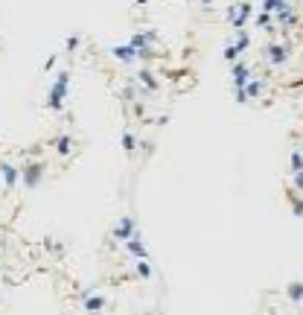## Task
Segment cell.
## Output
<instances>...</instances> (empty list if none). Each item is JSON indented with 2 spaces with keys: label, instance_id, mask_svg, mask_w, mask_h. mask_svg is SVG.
I'll return each instance as SVG.
<instances>
[{
  "label": "cell",
  "instance_id": "cell-1",
  "mask_svg": "<svg viewBox=\"0 0 303 315\" xmlns=\"http://www.w3.org/2000/svg\"><path fill=\"white\" fill-rule=\"evenodd\" d=\"M67 82H70V73H67V70H62L59 76H55V85L50 88V99H47V108H50V111H62V108H64Z\"/></svg>",
  "mask_w": 303,
  "mask_h": 315
},
{
  "label": "cell",
  "instance_id": "cell-2",
  "mask_svg": "<svg viewBox=\"0 0 303 315\" xmlns=\"http://www.w3.org/2000/svg\"><path fill=\"white\" fill-rule=\"evenodd\" d=\"M286 59H289V47L280 44V41H271V44H266V62L271 64H286Z\"/></svg>",
  "mask_w": 303,
  "mask_h": 315
},
{
  "label": "cell",
  "instance_id": "cell-3",
  "mask_svg": "<svg viewBox=\"0 0 303 315\" xmlns=\"http://www.w3.org/2000/svg\"><path fill=\"white\" fill-rule=\"evenodd\" d=\"M0 175H3V187L9 190V187H15V184H18L21 181V175H24V172L18 170V166H12V163H0Z\"/></svg>",
  "mask_w": 303,
  "mask_h": 315
},
{
  "label": "cell",
  "instance_id": "cell-4",
  "mask_svg": "<svg viewBox=\"0 0 303 315\" xmlns=\"http://www.w3.org/2000/svg\"><path fill=\"white\" fill-rule=\"evenodd\" d=\"M53 149H55V155H62V158H70L73 149H76V140H73L70 135H59V137L53 140Z\"/></svg>",
  "mask_w": 303,
  "mask_h": 315
},
{
  "label": "cell",
  "instance_id": "cell-5",
  "mask_svg": "<svg viewBox=\"0 0 303 315\" xmlns=\"http://www.w3.org/2000/svg\"><path fill=\"white\" fill-rule=\"evenodd\" d=\"M134 236V222L131 219H120V225L114 228V239H123V243H128Z\"/></svg>",
  "mask_w": 303,
  "mask_h": 315
},
{
  "label": "cell",
  "instance_id": "cell-6",
  "mask_svg": "<svg viewBox=\"0 0 303 315\" xmlns=\"http://www.w3.org/2000/svg\"><path fill=\"white\" fill-rule=\"evenodd\" d=\"M41 172H44V170H41L38 163H35V166H27V170H24V178H21V181H24L27 187H35L38 181H41Z\"/></svg>",
  "mask_w": 303,
  "mask_h": 315
},
{
  "label": "cell",
  "instance_id": "cell-7",
  "mask_svg": "<svg viewBox=\"0 0 303 315\" xmlns=\"http://www.w3.org/2000/svg\"><path fill=\"white\" fill-rule=\"evenodd\" d=\"M111 53H114L120 62H134V55H137V53H134V47H114Z\"/></svg>",
  "mask_w": 303,
  "mask_h": 315
},
{
  "label": "cell",
  "instance_id": "cell-8",
  "mask_svg": "<svg viewBox=\"0 0 303 315\" xmlns=\"http://www.w3.org/2000/svg\"><path fill=\"white\" fill-rule=\"evenodd\" d=\"M82 309H105V301L102 298H90V301L82 304Z\"/></svg>",
  "mask_w": 303,
  "mask_h": 315
},
{
  "label": "cell",
  "instance_id": "cell-9",
  "mask_svg": "<svg viewBox=\"0 0 303 315\" xmlns=\"http://www.w3.org/2000/svg\"><path fill=\"white\" fill-rule=\"evenodd\" d=\"M123 146H125V149H128V152H131L134 146H137V140H134V135H123Z\"/></svg>",
  "mask_w": 303,
  "mask_h": 315
},
{
  "label": "cell",
  "instance_id": "cell-10",
  "mask_svg": "<svg viewBox=\"0 0 303 315\" xmlns=\"http://www.w3.org/2000/svg\"><path fill=\"white\" fill-rule=\"evenodd\" d=\"M292 166H294V170H303V155L300 152L292 155Z\"/></svg>",
  "mask_w": 303,
  "mask_h": 315
},
{
  "label": "cell",
  "instance_id": "cell-11",
  "mask_svg": "<svg viewBox=\"0 0 303 315\" xmlns=\"http://www.w3.org/2000/svg\"><path fill=\"white\" fill-rule=\"evenodd\" d=\"M289 295H292V298H303V286H289Z\"/></svg>",
  "mask_w": 303,
  "mask_h": 315
},
{
  "label": "cell",
  "instance_id": "cell-12",
  "mask_svg": "<svg viewBox=\"0 0 303 315\" xmlns=\"http://www.w3.org/2000/svg\"><path fill=\"white\" fill-rule=\"evenodd\" d=\"M79 47V35H70L67 38V50H76Z\"/></svg>",
  "mask_w": 303,
  "mask_h": 315
},
{
  "label": "cell",
  "instance_id": "cell-13",
  "mask_svg": "<svg viewBox=\"0 0 303 315\" xmlns=\"http://www.w3.org/2000/svg\"><path fill=\"white\" fill-rule=\"evenodd\" d=\"M137 271H140L143 277H149V274H152V271H149V266H146V263H140V266H137Z\"/></svg>",
  "mask_w": 303,
  "mask_h": 315
},
{
  "label": "cell",
  "instance_id": "cell-14",
  "mask_svg": "<svg viewBox=\"0 0 303 315\" xmlns=\"http://www.w3.org/2000/svg\"><path fill=\"white\" fill-rule=\"evenodd\" d=\"M294 184H297V187H303V170H297V178H294Z\"/></svg>",
  "mask_w": 303,
  "mask_h": 315
},
{
  "label": "cell",
  "instance_id": "cell-15",
  "mask_svg": "<svg viewBox=\"0 0 303 315\" xmlns=\"http://www.w3.org/2000/svg\"><path fill=\"white\" fill-rule=\"evenodd\" d=\"M204 3H210V0H204Z\"/></svg>",
  "mask_w": 303,
  "mask_h": 315
}]
</instances>
